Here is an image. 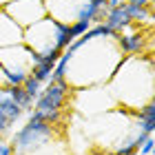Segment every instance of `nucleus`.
<instances>
[{"label": "nucleus", "mask_w": 155, "mask_h": 155, "mask_svg": "<svg viewBox=\"0 0 155 155\" xmlns=\"http://www.w3.org/2000/svg\"><path fill=\"white\" fill-rule=\"evenodd\" d=\"M71 91L67 80L62 82H47V87L40 91V95L33 102V111H62L67 104V93Z\"/></svg>", "instance_id": "4"}, {"label": "nucleus", "mask_w": 155, "mask_h": 155, "mask_svg": "<svg viewBox=\"0 0 155 155\" xmlns=\"http://www.w3.org/2000/svg\"><path fill=\"white\" fill-rule=\"evenodd\" d=\"M11 151H13V146H11V144L0 142V155H11Z\"/></svg>", "instance_id": "18"}, {"label": "nucleus", "mask_w": 155, "mask_h": 155, "mask_svg": "<svg viewBox=\"0 0 155 155\" xmlns=\"http://www.w3.org/2000/svg\"><path fill=\"white\" fill-rule=\"evenodd\" d=\"M102 25H107L113 33H122L124 27H126V25H131L129 13H126L124 5L115 7V9H109V13H107V18H104V22H102Z\"/></svg>", "instance_id": "7"}, {"label": "nucleus", "mask_w": 155, "mask_h": 155, "mask_svg": "<svg viewBox=\"0 0 155 155\" xmlns=\"http://www.w3.org/2000/svg\"><path fill=\"white\" fill-rule=\"evenodd\" d=\"M5 2H7V0H0V7H2V5H5Z\"/></svg>", "instance_id": "20"}, {"label": "nucleus", "mask_w": 155, "mask_h": 155, "mask_svg": "<svg viewBox=\"0 0 155 155\" xmlns=\"http://www.w3.org/2000/svg\"><path fill=\"white\" fill-rule=\"evenodd\" d=\"M53 67H55V60H51V58H42L38 64L31 67V73H29V75H33L40 84H47L49 78H51V73H53Z\"/></svg>", "instance_id": "10"}, {"label": "nucleus", "mask_w": 155, "mask_h": 155, "mask_svg": "<svg viewBox=\"0 0 155 155\" xmlns=\"http://www.w3.org/2000/svg\"><path fill=\"white\" fill-rule=\"evenodd\" d=\"M104 155H117V153H104Z\"/></svg>", "instance_id": "21"}, {"label": "nucleus", "mask_w": 155, "mask_h": 155, "mask_svg": "<svg viewBox=\"0 0 155 155\" xmlns=\"http://www.w3.org/2000/svg\"><path fill=\"white\" fill-rule=\"evenodd\" d=\"M2 9L22 31L27 27L40 22V20L47 16L42 0H7L2 5Z\"/></svg>", "instance_id": "3"}, {"label": "nucleus", "mask_w": 155, "mask_h": 155, "mask_svg": "<svg viewBox=\"0 0 155 155\" xmlns=\"http://www.w3.org/2000/svg\"><path fill=\"white\" fill-rule=\"evenodd\" d=\"M151 2H153V0H151Z\"/></svg>", "instance_id": "22"}, {"label": "nucleus", "mask_w": 155, "mask_h": 155, "mask_svg": "<svg viewBox=\"0 0 155 155\" xmlns=\"http://www.w3.org/2000/svg\"><path fill=\"white\" fill-rule=\"evenodd\" d=\"M122 5H137V7H153L151 0H122Z\"/></svg>", "instance_id": "17"}, {"label": "nucleus", "mask_w": 155, "mask_h": 155, "mask_svg": "<svg viewBox=\"0 0 155 155\" xmlns=\"http://www.w3.org/2000/svg\"><path fill=\"white\" fill-rule=\"evenodd\" d=\"M153 144H155V142H153V137L149 135L142 144H140V151H137V153H140V155H153Z\"/></svg>", "instance_id": "15"}, {"label": "nucleus", "mask_w": 155, "mask_h": 155, "mask_svg": "<svg viewBox=\"0 0 155 155\" xmlns=\"http://www.w3.org/2000/svg\"><path fill=\"white\" fill-rule=\"evenodd\" d=\"M55 42H58V20L45 16L40 22L27 27L22 33V45L29 49L31 53H38L47 58L51 51H55ZM60 51V49H58Z\"/></svg>", "instance_id": "1"}, {"label": "nucleus", "mask_w": 155, "mask_h": 155, "mask_svg": "<svg viewBox=\"0 0 155 155\" xmlns=\"http://www.w3.org/2000/svg\"><path fill=\"white\" fill-rule=\"evenodd\" d=\"M0 113L9 120L11 124L16 122V120L22 117V109L11 100V95L7 93V87H0Z\"/></svg>", "instance_id": "8"}, {"label": "nucleus", "mask_w": 155, "mask_h": 155, "mask_svg": "<svg viewBox=\"0 0 155 155\" xmlns=\"http://www.w3.org/2000/svg\"><path fill=\"white\" fill-rule=\"evenodd\" d=\"M5 87H7V93L11 95V100L22 109V113H31L33 111V100L27 95V91L22 87H9V84H5Z\"/></svg>", "instance_id": "9"}, {"label": "nucleus", "mask_w": 155, "mask_h": 155, "mask_svg": "<svg viewBox=\"0 0 155 155\" xmlns=\"http://www.w3.org/2000/svg\"><path fill=\"white\" fill-rule=\"evenodd\" d=\"M137 120H140V122H146V120H155V102H153V100L140 107V111H137Z\"/></svg>", "instance_id": "13"}, {"label": "nucleus", "mask_w": 155, "mask_h": 155, "mask_svg": "<svg viewBox=\"0 0 155 155\" xmlns=\"http://www.w3.org/2000/svg\"><path fill=\"white\" fill-rule=\"evenodd\" d=\"M22 89L27 91V95H29L31 100L36 102V97L40 95V91H42V84H40L33 75H27V78H25V82H22Z\"/></svg>", "instance_id": "12"}, {"label": "nucleus", "mask_w": 155, "mask_h": 155, "mask_svg": "<svg viewBox=\"0 0 155 155\" xmlns=\"http://www.w3.org/2000/svg\"><path fill=\"white\" fill-rule=\"evenodd\" d=\"M115 42L122 55H133L135 58V55H144V51L151 53V36L144 33L142 29L133 33H117Z\"/></svg>", "instance_id": "5"}, {"label": "nucleus", "mask_w": 155, "mask_h": 155, "mask_svg": "<svg viewBox=\"0 0 155 155\" xmlns=\"http://www.w3.org/2000/svg\"><path fill=\"white\" fill-rule=\"evenodd\" d=\"M69 27H71V36H73V40H75V38L84 36V33H87L93 25H91L89 20H75V22H73V25H69Z\"/></svg>", "instance_id": "14"}, {"label": "nucleus", "mask_w": 155, "mask_h": 155, "mask_svg": "<svg viewBox=\"0 0 155 155\" xmlns=\"http://www.w3.org/2000/svg\"><path fill=\"white\" fill-rule=\"evenodd\" d=\"M22 29L13 22V20L5 13V9L0 7V49L13 47V45H22Z\"/></svg>", "instance_id": "6"}, {"label": "nucleus", "mask_w": 155, "mask_h": 155, "mask_svg": "<svg viewBox=\"0 0 155 155\" xmlns=\"http://www.w3.org/2000/svg\"><path fill=\"white\" fill-rule=\"evenodd\" d=\"M87 2L91 7H104V5H107V0H87Z\"/></svg>", "instance_id": "19"}, {"label": "nucleus", "mask_w": 155, "mask_h": 155, "mask_svg": "<svg viewBox=\"0 0 155 155\" xmlns=\"http://www.w3.org/2000/svg\"><path fill=\"white\" fill-rule=\"evenodd\" d=\"M137 151H140V144L135 142V137H126L120 144H115L113 153H117V155H137Z\"/></svg>", "instance_id": "11"}, {"label": "nucleus", "mask_w": 155, "mask_h": 155, "mask_svg": "<svg viewBox=\"0 0 155 155\" xmlns=\"http://www.w3.org/2000/svg\"><path fill=\"white\" fill-rule=\"evenodd\" d=\"M9 131H11V122H9L2 113H0V137H5Z\"/></svg>", "instance_id": "16"}, {"label": "nucleus", "mask_w": 155, "mask_h": 155, "mask_svg": "<svg viewBox=\"0 0 155 155\" xmlns=\"http://www.w3.org/2000/svg\"><path fill=\"white\" fill-rule=\"evenodd\" d=\"M45 11L49 18L64 25H73L75 20H89L93 25L95 7H91L87 0H42Z\"/></svg>", "instance_id": "2"}]
</instances>
